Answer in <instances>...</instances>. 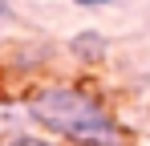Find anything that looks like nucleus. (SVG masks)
Masks as SVG:
<instances>
[{
  "label": "nucleus",
  "instance_id": "obj_1",
  "mask_svg": "<svg viewBox=\"0 0 150 146\" xmlns=\"http://www.w3.org/2000/svg\"><path fill=\"white\" fill-rule=\"evenodd\" d=\"M25 110L41 130H49V134H57V138H65L73 146H126L122 122L85 85L49 81V85L28 94Z\"/></svg>",
  "mask_w": 150,
  "mask_h": 146
},
{
  "label": "nucleus",
  "instance_id": "obj_2",
  "mask_svg": "<svg viewBox=\"0 0 150 146\" xmlns=\"http://www.w3.org/2000/svg\"><path fill=\"white\" fill-rule=\"evenodd\" d=\"M69 53H73L77 61H85V65H98L101 57L110 53V41L101 37L98 28H85V33H73V41H69Z\"/></svg>",
  "mask_w": 150,
  "mask_h": 146
},
{
  "label": "nucleus",
  "instance_id": "obj_3",
  "mask_svg": "<svg viewBox=\"0 0 150 146\" xmlns=\"http://www.w3.org/2000/svg\"><path fill=\"white\" fill-rule=\"evenodd\" d=\"M4 146H61V142H53V138H41V134H12Z\"/></svg>",
  "mask_w": 150,
  "mask_h": 146
},
{
  "label": "nucleus",
  "instance_id": "obj_4",
  "mask_svg": "<svg viewBox=\"0 0 150 146\" xmlns=\"http://www.w3.org/2000/svg\"><path fill=\"white\" fill-rule=\"evenodd\" d=\"M77 8H105V4H114V0H73Z\"/></svg>",
  "mask_w": 150,
  "mask_h": 146
},
{
  "label": "nucleus",
  "instance_id": "obj_5",
  "mask_svg": "<svg viewBox=\"0 0 150 146\" xmlns=\"http://www.w3.org/2000/svg\"><path fill=\"white\" fill-rule=\"evenodd\" d=\"M0 21H12V8H8V0H0Z\"/></svg>",
  "mask_w": 150,
  "mask_h": 146
}]
</instances>
